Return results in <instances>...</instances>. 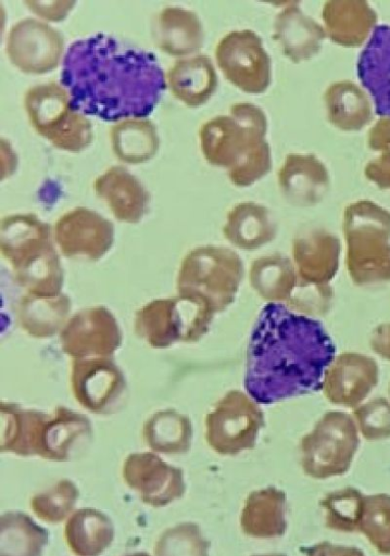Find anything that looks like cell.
<instances>
[{
    "label": "cell",
    "instance_id": "obj_34",
    "mask_svg": "<svg viewBox=\"0 0 390 556\" xmlns=\"http://www.w3.org/2000/svg\"><path fill=\"white\" fill-rule=\"evenodd\" d=\"M115 155L125 163L137 164L153 157L160 140L154 124L147 118H125L110 130Z\"/></svg>",
    "mask_w": 390,
    "mask_h": 556
},
{
    "label": "cell",
    "instance_id": "obj_23",
    "mask_svg": "<svg viewBox=\"0 0 390 556\" xmlns=\"http://www.w3.org/2000/svg\"><path fill=\"white\" fill-rule=\"evenodd\" d=\"M274 38L292 62L306 61L322 48L325 29L295 2L285 7L274 20Z\"/></svg>",
    "mask_w": 390,
    "mask_h": 556
},
{
    "label": "cell",
    "instance_id": "obj_10",
    "mask_svg": "<svg viewBox=\"0 0 390 556\" xmlns=\"http://www.w3.org/2000/svg\"><path fill=\"white\" fill-rule=\"evenodd\" d=\"M263 427L259 403L240 390H230L206 415L205 438L216 453L237 455L255 446Z\"/></svg>",
    "mask_w": 390,
    "mask_h": 556
},
{
    "label": "cell",
    "instance_id": "obj_15",
    "mask_svg": "<svg viewBox=\"0 0 390 556\" xmlns=\"http://www.w3.org/2000/svg\"><path fill=\"white\" fill-rule=\"evenodd\" d=\"M53 235L64 256L97 261L111 249L114 226L95 211L76 207L56 220Z\"/></svg>",
    "mask_w": 390,
    "mask_h": 556
},
{
    "label": "cell",
    "instance_id": "obj_29",
    "mask_svg": "<svg viewBox=\"0 0 390 556\" xmlns=\"http://www.w3.org/2000/svg\"><path fill=\"white\" fill-rule=\"evenodd\" d=\"M167 85L172 93L189 106L205 103L217 87V74L204 54L180 59L168 70Z\"/></svg>",
    "mask_w": 390,
    "mask_h": 556
},
{
    "label": "cell",
    "instance_id": "obj_39",
    "mask_svg": "<svg viewBox=\"0 0 390 556\" xmlns=\"http://www.w3.org/2000/svg\"><path fill=\"white\" fill-rule=\"evenodd\" d=\"M79 492L75 483L68 479H62L35 494L30 500V508L41 520L58 523L72 513Z\"/></svg>",
    "mask_w": 390,
    "mask_h": 556
},
{
    "label": "cell",
    "instance_id": "obj_31",
    "mask_svg": "<svg viewBox=\"0 0 390 556\" xmlns=\"http://www.w3.org/2000/svg\"><path fill=\"white\" fill-rule=\"evenodd\" d=\"M64 536L75 555L98 556L112 543L114 527L104 513L93 508H81L67 519Z\"/></svg>",
    "mask_w": 390,
    "mask_h": 556
},
{
    "label": "cell",
    "instance_id": "obj_38",
    "mask_svg": "<svg viewBox=\"0 0 390 556\" xmlns=\"http://www.w3.org/2000/svg\"><path fill=\"white\" fill-rule=\"evenodd\" d=\"M358 531L381 554H390V495L378 493L364 496Z\"/></svg>",
    "mask_w": 390,
    "mask_h": 556
},
{
    "label": "cell",
    "instance_id": "obj_27",
    "mask_svg": "<svg viewBox=\"0 0 390 556\" xmlns=\"http://www.w3.org/2000/svg\"><path fill=\"white\" fill-rule=\"evenodd\" d=\"M249 281L263 300L285 303L286 306L302 285L292 260L280 253L254 260L249 270Z\"/></svg>",
    "mask_w": 390,
    "mask_h": 556
},
{
    "label": "cell",
    "instance_id": "obj_47",
    "mask_svg": "<svg viewBox=\"0 0 390 556\" xmlns=\"http://www.w3.org/2000/svg\"><path fill=\"white\" fill-rule=\"evenodd\" d=\"M124 556H150V555L144 552H138V553H133V554H128V555H124Z\"/></svg>",
    "mask_w": 390,
    "mask_h": 556
},
{
    "label": "cell",
    "instance_id": "obj_1",
    "mask_svg": "<svg viewBox=\"0 0 390 556\" xmlns=\"http://www.w3.org/2000/svg\"><path fill=\"white\" fill-rule=\"evenodd\" d=\"M61 83L74 110L105 121L143 118L166 88L163 70L151 52L105 34L71 43Z\"/></svg>",
    "mask_w": 390,
    "mask_h": 556
},
{
    "label": "cell",
    "instance_id": "obj_22",
    "mask_svg": "<svg viewBox=\"0 0 390 556\" xmlns=\"http://www.w3.org/2000/svg\"><path fill=\"white\" fill-rule=\"evenodd\" d=\"M114 216L125 223H138L147 212L150 195L143 185L123 166H112L93 184Z\"/></svg>",
    "mask_w": 390,
    "mask_h": 556
},
{
    "label": "cell",
    "instance_id": "obj_8",
    "mask_svg": "<svg viewBox=\"0 0 390 556\" xmlns=\"http://www.w3.org/2000/svg\"><path fill=\"white\" fill-rule=\"evenodd\" d=\"M213 316L209 306L192 298L158 299L137 311L135 331L155 349L193 343L209 331Z\"/></svg>",
    "mask_w": 390,
    "mask_h": 556
},
{
    "label": "cell",
    "instance_id": "obj_36",
    "mask_svg": "<svg viewBox=\"0 0 390 556\" xmlns=\"http://www.w3.org/2000/svg\"><path fill=\"white\" fill-rule=\"evenodd\" d=\"M48 538V531L24 513L1 515L0 556H41Z\"/></svg>",
    "mask_w": 390,
    "mask_h": 556
},
{
    "label": "cell",
    "instance_id": "obj_49",
    "mask_svg": "<svg viewBox=\"0 0 390 556\" xmlns=\"http://www.w3.org/2000/svg\"><path fill=\"white\" fill-rule=\"evenodd\" d=\"M388 394L390 396V383H389V387H388Z\"/></svg>",
    "mask_w": 390,
    "mask_h": 556
},
{
    "label": "cell",
    "instance_id": "obj_7",
    "mask_svg": "<svg viewBox=\"0 0 390 556\" xmlns=\"http://www.w3.org/2000/svg\"><path fill=\"white\" fill-rule=\"evenodd\" d=\"M24 104L32 126L54 147L78 152L92 141L90 121L72 108L70 93L60 84L30 87Z\"/></svg>",
    "mask_w": 390,
    "mask_h": 556
},
{
    "label": "cell",
    "instance_id": "obj_44",
    "mask_svg": "<svg viewBox=\"0 0 390 556\" xmlns=\"http://www.w3.org/2000/svg\"><path fill=\"white\" fill-rule=\"evenodd\" d=\"M301 552L305 556H366L355 546L337 545L327 541L302 547Z\"/></svg>",
    "mask_w": 390,
    "mask_h": 556
},
{
    "label": "cell",
    "instance_id": "obj_45",
    "mask_svg": "<svg viewBox=\"0 0 390 556\" xmlns=\"http://www.w3.org/2000/svg\"><path fill=\"white\" fill-rule=\"evenodd\" d=\"M368 146L374 151L390 153V117H381L370 128Z\"/></svg>",
    "mask_w": 390,
    "mask_h": 556
},
{
    "label": "cell",
    "instance_id": "obj_14",
    "mask_svg": "<svg viewBox=\"0 0 390 556\" xmlns=\"http://www.w3.org/2000/svg\"><path fill=\"white\" fill-rule=\"evenodd\" d=\"M5 50L10 61L21 71L45 74L59 65L64 38L49 24L26 17L11 27Z\"/></svg>",
    "mask_w": 390,
    "mask_h": 556
},
{
    "label": "cell",
    "instance_id": "obj_40",
    "mask_svg": "<svg viewBox=\"0 0 390 556\" xmlns=\"http://www.w3.org/2000/svg\"><path fill=\"white\" fill-rule=\"evenodd\" d=\"M210 541L193 522L166 529L154 546L155 556H209Z\"/></svg>",
    "mask_w": 390,
    "mask_h": 556
},
{
    "label": "cell",
    "instance_id": "obj_13",
    "mask_svg": "<svg viewBox=\"0 0 390 556\" xmlns=\"http://www.w3.org/2000/svg\"><path fill=\"white\" fill-rule=\"evenodd\" d=\"M65 354L74 359L110 357L121 345L122 332L114 315L104 306L75 313L60 332Z\"/></svg>",
    "mask_w": 390,
    "mask_h": 556
},
{
    "label": "cell",
    "instance_id": "obj_3",
    "mask_svg": "<svg viewBox=\"0 0 390 556\" xmlns=\"http://www.w3.org/2000/svg\"><path fill=\"white\" fill-rule=\"evenodd\" d=\"M0 247L16 283L28 294L40 298L61 294L64 271L49 224L34 214L5 216L1 220Z\"/></svg>",
    "mask_w": 390,
    "mask_h": 556
},
{
    "label": "cell",
    "instance_id": "obj_6",
    "mask_svg": "<svg viewBox=\"0 0 390 556\" xmlns=\"http://www.w3.org/2000/svg\"><path fill=\"white\" fill-rule=\"evenodd\" d=\"M229 113L205 122L200 130L205 160L228 170L268 146L267 117L262 109L252 103H236Z\"/></svg>",
    "mask_w": 390,
    "mask_h": 556
},
{
    "label": "cell",
    "instance_id": "obj_2",
    "mask_svg": "<svg viewBox=\"0 0 390 556\" xmlns=\"http://www.w3.org/2000/svg\"><path fill=\"white\" fill-rule=\"evenodd\" d=\"M335 356V344L319 320L267 303L251 331L244 389L259 404L317 392Z\"/></svg>",
    "mask_w": 390,
    "mask_h": 556
},
{
    "label": "cell",
    "instance_id": "obj_46",
    "mask_svg": "<svg viewBox=\"0 0 390 556\" xmlns=\"http://www.w3.org/2000/svg\"><path fill=\"white\" fill-rule=\"evenodd\" d=\"M369 345L377 355L390 362V323L380 324L373 330Z\"/></svg>",
    "mask_w": 390,
    "mask_h": 556
},
{
    "label": "cell",
    "instance_id": "obj_35",
    "mask_svg": "<svg viewBox=\"0 0 390 556\" xmlns=\"http://www.w3.org/2000/svg\"><path fill=\"white\" fill-rule=\"evenodd\" d=\"M142 435L148 446L158 453L179 455L189 451L192 439L190 419L174 409L160 410L148 418Z\"/></svg>",
    "mask_w": 390,
    "mask_h": 556
},
{
    "label": "cell",
    "instance_id": "obj_26",
    "mask_svg": "<svg viewBox=\"0 0 390 556\" xmlns=\"http://www.w3.org/2000/svg\"><path fill=\"white\" fill-rule=\"evenodd\" d=\"M152 29L159 48L173 56L194 53L203 46L204 31L198 15L184 8L163 9Z\"/></svg>",
    "mask_w": 390,
    "mask_h": 556
},
{
    "label": "cell",
    "instance_id": "obj_12",
    "mask_svg": "<svg viewBox=\"0 0 390 556\" xmlns=\"http://www.w3.org/2000/svg\"><path fill=\"white\" fill-rule=\"evenodd\" d=\"M71 388L75 400L95 414L115 412L123 403L127 384L110 357L73 359Z\"/></svg>",
    "mask_w": 390,
    "mask_h": 556
},
{
    "label": "cell",
    "instance_id": "obj_18",
    "mask_svg": "<svg viewBox=\"0 0 390 556\" xmlns=\"http://www.w3.org/2000/svg\"><path fill=\"white\" fill-rule=\"evenodd\" d=\"M340 253L339 238L323 228L305 229L292 241V262L300 280L306 285L330 286L339 269Z\"/></svg>",
    "mask_w": 390,
    "mask_h": 556
},
{
    "label": "cell",
    "instance_id": "obj_5",
    "mask_svg": "<svg viewBox=\"0 0 390 556\" xmlns=\"http://www.w3.org/2000/svg\"><path fill=\"white\" fill-rule=\"evenodd\" d=\"M243 274V262L234 250L198 247L181 262L176 283L178 295L201 301L214 314L219 313L235 301Z\"/></svg>",
    "mask_w": 390,
    "mask_h": 556
},
{
    "label": "cell",
    "instance_id": "obj_43",
    "mask_svg": "<svg viewBox=\"0 0 390 556\" xmlns=\"http://www.w3.org/2000/svg\"><path fill=\"white\" fill-rule=\"evenodd\" d=\"M365 176L379 188L390 189V153L369 161L365 167Z\"/></svg>",
    "mask_w": 390,
    "mask_h": 556
},
{
    "label": "cell",
    "instance_id": "obj_41",
    "mask_svg": "<svg viewBox=\"0 0 390 556\" xmlns=\"http://www.w3.org/2000/svg\"><path fill=\"white\" fill-rule=\"evenodd\" d=\"M358 431L367 441H380L390 437V402L375 397L353 410Z\"/></svg>",
    "mask_w": 390,
    "mask_h": 556
},
{
    "label": "cell",
    "instance_id": "obj_28",
    "mask_svg": "<svg viewBox=\"0 0 390 556\" xmlns=\"http://www.w3.org/2000/svg\"><path fill=\"white\" fill-rule=\"evenodd\" d=\"M223 233L232 245L251 251L269 243L276 237L277 225L267 207L248 201L229 211Z\"/></svg>",
    "mask_w": 390,
    "mask_h": 556
},
{
    "label": "cell",
    "instance_id": "obj_33",
    "mask_svg": "<svg viewBox=\"0 0 390 556\" xmlns=\"http://www.w3.org/2000/svg\"><path fill=\"white\" fill-rule=\"evenodd\" d=\"M71 312V300L58 296L40 298L26 294L18 305L21 327L32 337L49 338L63 329Z\"/></svg>",
    "mask_w": 390,
    "mask_h": 556
},
{
    "label": "cell",
    "instance_id": "obj_32",
    "mask_svg": "<svg viewBox=\"0 0 390 556\" xmlns=\"http://www.w3.org/2000/svg\"><path fill=\"white\" fill-rule=\"evenodd\" d=\"M1 451L20 456L36 455L45 412L23 409L18 404L1 402Z\"/></svg>",
    "mask_w": 390,
    "mask_h": 556
},
{
    "label": "cell",
    "instance_id": "obj_21",
    "mask_svg": "<svg viewBox=\"0 0 390 556\" xmlns=\"http://www.w3.org/2000/svg\"><path fill=\"white\" fill-rule=\"evenodd\" d=\"M357 76L376 114L390 117V25H376L357 60Z\"/></svg>",
    "mask_w": 390,
    "mask_h": 556
},
{
    "label": "cell",
    "instance_id": "obj_25",
    "mask_svg": "<svg viewBox=\"0 0 390 556\" xmlns=\"http://www.w3.org/2000/svg\"><path fill=\"white\" fill-rule=\"evenodd\" d=\"M287 497L273 485L252 491L240 516L242 531L252 538H280L287 530Z\"/></svg>",
    "mask_w": 390,
    "mask_h": 556
},
{
    "label": "cell",
    "instance_id": "obj_24",
    "mask_svg": "<svg viewBox=\"0 0 390 556\" xmlns=\"http://www.w3.org/2000/svg\"><path fill=\"white\" fill-rule=\"evenodd\" d=\"M322 16L330 39L344 47L362 46L377 23L375 10L362 0L327 1Z\"/></svg>",
    "mask_w": 390,
    "mask_h": 556
},
{
    "label": "cell",
    "instance_id": "obj_37",
    "mask_svg": "<svg viewBox=\"0 0 390 556\" xmlns=\"http://www.w3.org/2000/svg\"><path fill=\"white\" fill-rule=\"evenodd\" d=\"M326 527L339 532L358 531L364 495L355 488L347 486L328 493L322 501Z\"/></svg>",
    "mask_w": 390,
    "mask_h": 556
},
{
    "label": "cell",
    "instance_id": "obj_4",
    "mask_svg": "<svg viewBox=\"0 0 390 556\" xmlns=\"http://www.w3.org/2000/svg\"><path fill=\"white\" fill-rule=\"evenodd\" d=\"M342 228L351 280L360 287L390 282V212L369 200L356 201L345 207Z\"/></svg>",
    "mask_w": 390,
    "mask_h": 556
},
{
    "label": "cell",
    "instance_id": "obj_17",
    "mask_svg": "<svg viewBox=\"0 0 390 556\" xmlns=\"http://www.w3.org/2000/svg\"><path fill=\"white\" fill-rule=\"evenodd\" d=\"M379 380V367L367 355L344 352L335 356L325 370L322 391L332 404L356 408L375 389Z\"/></svg>",
    "mask_w": 390,
    "mask_h": 556
},
{
    "label": "cell",
    "instance_id": "obj_16",
    "mask_svg": "<svg viewBox=\"0 0 390 556\" xmlns=\"http://www.w3.org/2000/svg\"><path fill=\"white\" fill-rule=\"evenodd\" d=\"M123 478L143 503L153 507L166 506L186 491L183 470L150 452L128 455L123 465Z\"/></svg>",
    "mask_w": 390,
    "mask_h": 556
},
{
    "label": "cell",
    "instance_id": "obj_48",
    "mask_svg": "<svg viewBox=\"0 0 390 556\" xmlns=\"http://www.w3.org/2000/svg\"><path fill=\"white\" fill-rule=\"evenodd\" d=\"M252 556H286L284 554H264V555H252Z\"/></svg>",
    "mask_w": 390,
    "mask_h": 556
},
{
    "label": "cell",
    "instance_id": "obj_20",
    "mask_svg": "<svg viewBox=\"0 0 390 556\" xmlns=\"http://www.w3.org/2000/svg\"><path fill=\"white\" fill-rule=\"evenodd\" d=\"M278 184L287 201L298 206H312L326 197L329 174L315 155L291 153L279 169Z\"/></svg>",
    "mask_w": 390,
    "mask_h": 556
},
{
    "label": "cell",
    "instance_id": "obj_9",
    "mask_svg": "<svg viewBox=\"0 0 390 556\" xmlns=\"http://www.w3.org/2000/svg\"><path fill=\"white\" fill-rule=\"evenodd\" d=\"M358 429L353 416L326 412L300 442L301 466L314 479L344 475L358 448Z\"/></svg>",
    "mask_w": 390,
    "mask_h": 556
},
{
    "label": "cell",
    "instance_id": "obj_42",
    "mask_svg": "<svg viewBox=\"0 0 390 556\" xmlns=\"http://www.w3.org/2000/svg\"><path fill=\"white\" fill-rule=\"evenodd\" d=\"M37 15L49 21H61L70 12L75 1H25Z\"/></svg>",
    "mask_w": 390,
    "mask_h": 556
},
{
    "label": "cell",
    "instance_id": "obj_30",
    "mask_svg": "<svg viewBox=\"0 0 390 556\" xmlns=\"http://www.w3.org/2000/svg\"><path fill=\"white\" fill-rule=\"evenodd\" d=\"M324 100L329 122L341 130H360L373 117L369 98L350 80L331 84L325 91Z\"/></svg>",
    "mask_w": 390,
    "mask_h": 556
},
{
    "label": "cell",
    "instance_id": "obj_19",
    "mask_svg": "<svg viewBox=\"0 0 390 556\" xmlns=\"http://www.w3.org/2000/svg\"><path fill=\"white\" fill-rule=\"evenodd\" d=\"M92 439V427L87 416L64 406L55 408L45 420L36 447V455L55 462L73 458Z\"/></svg>",
    "mask_w": 390,
    "mask_h": 556
},
{
    "label": "cell",
    "instance_id": "obj_11",
    "mask_svg": "<svg viewBox=\"0 0 390 556\" xmlns=\"http://www.w3.org/2000/svg\"><path fill=\"white\" fill-rule=\"evenodd\" d=\"M215 56L225 77L249 93L264 92L272 78L271 59L252 30H235L218 42Z\"/></svg>",
    "mask_w": 390,
    "mask_h": 556
}]
</instances>
